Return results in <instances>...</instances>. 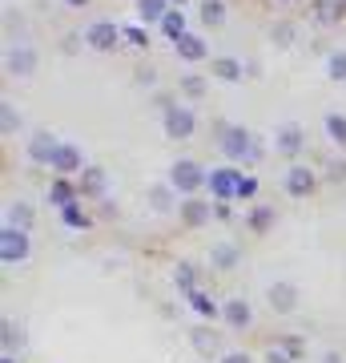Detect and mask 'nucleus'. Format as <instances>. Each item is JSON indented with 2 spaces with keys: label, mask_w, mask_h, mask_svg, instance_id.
I'll list each match as a JSON object with an SVG mask.
<instances>
[{
  "label": "nucleus",
  "mask_w": 346,
  "mask_h": 363,
  "mask_svg": "<svg viewBox=\"0 0 346 363\" xmlns=\"http://www.w3.org/2000/svg\"><path fill=\"white\" fill-rule=\"evenodd\" d=\"M169 9V0H137V25H161Z\"/></svg>",
  "instance_id": "24"
},
{
  "label": "nucleus",
  "mask_w": 346,
  "mask_h": 363,
  "mask_svg": "<svg viewBox=\"0 0 346 363\" xmlns=\"http://www.w3.org/2000/svg\"><path fill=\"white\" fill-rule=\"evenodd\" d=\"M238 262H242V247L238 242H214L209 247V267L214 271H233Z\"/></svg>",
  "instance_id": "18"
},
{
  "label": "nucleus",
  "mask_w": 346,
  "mask_h": 363,
  "mask_svg": "<svg viewBox=\"0 0 346 363\" xmlns=\"http://www.w3.org/2000/svg\"><path fill=\"white\" fill-rule=\"evenodd\" d=\"M322 130H326V138H330L338 150H346V113H326L322 117Z\"/></svg>",
  "instance_id": "28"
},
{
  "label": "nucleus",
  "mask_w": 346,
  "mask_h": 363,
  "mask_svg": "<svg viewBox=\"0 0 346 363\" xmlns=\"http://www.w3.org/2000/svg\"><path fill=\"white\" fill-rule=\"evenodd\" d=\"M334 4H346V0H334Z\"/></svg>",
  "instance_id": "46"
},
{
  "label": "nucleus",
  "mask_w": 346,
  "mask_h": 363,
  "mask_svg": "<svg viewBox=\"0 0 346 363\" xmlns=\"http://www.w3.org/2000/svg\"><path fill=\"white\" fill-rule=\"evenodd\" d=\"M205 178H209V169H202L193 157H178L173 166H169V186L178 190L181 198H197V190L205 186Z\"/></svg>",
  "instance_id": "2"
},
{
  "label": "nucleus",
  "mask_w": 346,
  "mask_h": 363,
  "mask_svg": "<svg viewBox=\"0 0 346 363\" xmlns=\"http://www.w3.org/2000/svg\"><path fill=\"white\" fill-rule=\"evenodd\" d=\"M190 343H193V351H197L202 359H209V355L221 359V351H226V347H221V335L214 331V327H205V323L190 327Z\"/></svg>",
  "instance_id": "14"
},
{
  "label": "nucleus",
  "mask_w": 346,
  "mask_h": 363,
  "mask_svg": "<svg viewBox=\"0 0 346 363\" xmlns=\"http://www.w3.org/2000/svg\"><path fill=\"white\" fill-rule=\"evenodd\" d=\"M274 343H282V347L290 351L298 363H302V351H306V347H302V339H298V335H282V339H274Z\"/></svg>",
  "instance_id": "39"
},
{
  "label": "nucleus",
  "mask_w": 346,
  "mask_h": 363,
  "mask_svg": "<svg viewBox=\"0 0 346 363\" xmlns=\"http://www.w3.org/2000/svg\"><path fill=\"white\" fill-rule=\"evenodd\" d=\"M173 286H178L185 298L197 291V271H193V262H178V267H173Z\"/></svg>",
  "instance_id": "27"
},
{
  "label": "nucleus",
  "mask_w": 346,
  "mask_h": 363,
  "mask_svg": "<svg viewBox=\"0 0 346 363\" xmlns=\"http://www.w3.org/2000/svg\"><path fill=\"white\" fill-rule=\"evenodd\" d=\"M266 363H298L290 351L282 347V343H270V351H266Z\"/></svg>",
  "instance_id": "38"
},
{
  "label": "nucleus",
  "mask_w": 346,
  "mask_h": 363,
  "mask_svg": "<svg viewBox=\"0 0 346 363\" xmlns=\"http://www.w3.org/2000/svg\"><path fill=\"white\" fill-rule=\"evenodd\" d=\"M270 40H274L278 49H286V45H294V25H290V21H278V25L270 28Z\"/></svg>",
  "instance_id": "34"
},
{
  "label": "nucleus",
  "mask_w": 346,
  "mask_h": 363,
  "mask_svg": "<svg viewBox=\"0 0 346 363\" xmlns=\"http://www.w3.org/2000/svg\"><path fill=\"white\" fill-rule=\"evenodd\" d=\"M61 222L69 226V230H89V226H93V218L85 214V210H81V202L64 206V210H61Z\"/></svg>",
  "instance_id": "31"
},
{
  "label": "nucleus",
  "mask_w": 346,
  "mask_h": 363,
  "mask_svg": "<svg viewBox=\"0 0 346 363\" xmlns=\"http://www.w3.org/2000/svg\"><path fill=\"white\" fill-rule=\"evenodd\" d=\"M221 323L230 327V331H250L254 327V307H250V298L233 295L221 303Z\"/></svg>",
  "instance_id": "13"
},
{
  "label": "nucleus",
  "mask_w": 346,
  "mask_h": 363,
  "mask_svg": "<svg viewBox=\"0 0 346 363\" xmlns=\"http://www.w3.org/2000/svg\"><path fill=\"white\" fill-rule=\"evenodd\" d=\"M77 190H81V198L105 202V194H109V174H105L101 166H93V162H89V169H85V174H81V182H77Z\"/></svg>",
  "instance_id": "16"
},
{
  "label": "nucleus",
  "mask_w": 346,
  "mask_h": 363,
  "mask_svg": "<svg viewBox=\"0 0 346 363\" xmlns=\"http://www.w3.org/2000/svg\"><path fill=\"white\" fill-rule=\"evenodd\" d=\"M125 40L137 45V49H145L149 45V33H145V25H125Z\"/></svg>",
  "instance_id": "36"
},
{
  "label": "nucleus",
  "mask_w": 346,
  "mask_h": 363,
  "mask_svg": "<svg viewBox=\"0 0 346 363\" xmlns=\"http://www.w3.org/2000/svg\"><path fill=\"white\" fill-rule=\"evenodd\" d=\"M33 218H37V210H33V202H25V198L8 202V210H4V226H8V230H25L28 234Z\"/></svg>",
  "instance_id": "17"
},
{
  "label": "nucleus",
  "mask_w": 346,
  "mask_h": 363,
  "mask_svg": "<svg viewBox=\"0 0 346 363\" xmlns=\"http://www.w3.org/2000/svg\"><path fill=\"white\" fill-rule=\"evenodd\" d=\"M0 363H16V359H13V355H0Z\"/></svg>",
  "instance_id": "44"
},
{
  "label": "nucleus",
  "mask_w": 346,
  "mask_h": 363,
  "mask_svg": "<svg viewBox=\"0 0 346 363\" xmlns=\"http://www.w3.org/2000/svg\"><path fill=\"white\" fill-rule=\"evenodd\" d=\"M149 206H154L157 214H173V210L181 206V198L169 182H157V186H149Z\"/></svg>",
  "instance_id": "22"
},
{
  "label": "nucleus",
  "mask_w": 346,
  "mask_h": 363,
  "mask_svg": "<svg viewBox=\"0 0 346 363\" xmlns=\"http://www.w3.org/2000/svg\"><path fill=\"white\" fill-rule=\"evenodd\" d=\"M302 145H306V130H302L298 121H282V125L274 130V154L298 157L302 154Z\"/></svg>",
  "instance_id": "12"
},
{
  "label": "nucleus",
  "mask_w": 346,
  "mask_h": 363,
  "mask_svg": "<svg viewBox=\"0 0 346 363\" xmlns=\"http://www.w3.org/2000/svg\"><path fill=\"white\" fill-rule=\"evenodd\" d=\"M178 218H181L185 230H202V226H209V218H214V202H205L202 194L197 198H181Z\"/></svg>",
  "instance_id": "11"
},
{
  "label": "nucleus",
  "mask_w": 346,
  "mask_h": 363,
  "mask_svg": "<svg viewBox=\"0 0 346 363\" xmlns=\"http://www.w3.org/2000/svg\"><path fill=\"white\" fill-rule=\"evenodd\" d=\"M4 73L16 81H25L37 73V49L33 45H8V52H4Z\"/></svg>",
  "instance_id": "9"
},
{
  "label": "nucleus",
  "mask_w": 346,
  "mask_h": 363,
  "mask_svg": "<svg viewBox=\"0 0 346 363\" xmlns=\"http://www.w3.org/2000/svg\"><path fill=\"white\" fill-rule=\"evenodd\" d=\"M21 347H25V335H21V327H16L13 315H4L0 319V355H21Z\"/></svg>",
  "instance_id": "20"
},
{
  "label": "nucleus",
  "mask_w": 346,
  "mask_h": 363,
  "mask_svg": "<svg viewBox=\"0 0 346 363\" xmlns=\"http://www.w3.org/2000/svg\"><path fill=\"white\" fill-rule=\"evenodd\" d=\"M81 40H85L93 52H113L117 45L125 40V28L113 25V21H93V25L81 33Z\"/></svg>",
  "instance_id": "4"
},
{
  "label": "nucleus",
  "mask_w": 346,
  "mask_h": 363,
  "mask_svg": "<svg viewBox=\"0 0 346 363\" xmlns=\"http://www.w3.org/2000/svg\"><path fill=\"white\" fill-rule=\"evenodd\" d=\"M254 194H258V178H254V174H246V178H242V190H238V198H246V202H250Z\"/></svg>",
  "instance_id": "41"
},
{
  "label": "nucleus",
  "mask_w": 346,
  "mask_h": 363,
  "mask_svg": "<svg viewBox=\"0 0 346 363\" xmlns=\"http://www.w3.org/2000/svg\"><path fill=\"white\" fill-rule=\"evenodd\" d=\"M57 133L52 130H37L33 133V138H28V162H33V166H49L52 162V154H57Z\"/></svg>",
  "instance_id": "15"
},
{
  "label": "nucleus",
  "mask_w": 346,
  "mask_h": 363,
  "mask_svg": "<svg viewBox=\"0 0 346 363\" xmlns=\"http://www.w3.org/2000/svg\"><path fill=\"white\" fill-rule=\"evenodd\" d=\"M242 178L246 174L238 166H218V169H209L205 190H209L214 202H230V198H238V190H242Z\"/></svg>",
  "instance_id": "3"
},
{
  "label": "nucleus",
  "mask_w": 346,
  "mask_h": 363,
  "mask_svg": "<svg viewBox=\"0 0 346 363\" xmlns=\"http://www.w3.org/2000/svg\"><path fill=\"white\" fill-rule=\"evenodd\" d=\"M161 130H166V138H173V142H190L193 130H197V113H193L190 105H173V109H166V117H161Z\"/></svg>",
  "instance_id": "6"
},
{
  "label": "nucleus",
  "mask_w": 346,
  "mask_h": 363,
  "mask_svg": "<svg viewBox=\"0 0 346 363\" xmlns=\"http://www.w3.org/2000/svg\"><path fill=\"white\" fill-rule=\"evenodd\" d=\"M73 202H81V190H77L69 178H57V182L49 186V206L64 210V206H73Z\"/></svg>",
  "instance_id": "23"
},
{
  "label": "nucleus",
  "mask_w": 346,
  "mask_h": 363,
  "mask_svg": "<svg viewBox=\"0 0 346 363\" xmlns=\"http://www.w3.org/2000/svg\"><path fill=\"white\" fill-rule=\"evenodd\" d=\"M282 190L290 198H310V194H318V174L306 166V162H294V166L286 169V178H282Z\"/></svg>",
  "instance_id": "7"
},
{
  "label": "nucleus",
  "mask_w": 346,
  "mask_h": 363,
  "mask_svg": "<svg viewBox=\"0 0 346 363\" xmlns=\"http://www.w3.org/2000/svg\"><path fill=\"white\" fill-rule=\"evenodd\" d=\"M318 363H346V359L338 355V351H322V355H318Z\"/></svg>",
  "instance_id": "42"
},
{
  "label": "nucleus",
  "mask_w": 346,
  "mask_h": 363,
  "mask_svg": "<svg viewBox=\"0 0 346 363\" xmlns=\"http://www.w3.org/2000/svg\"><path fill=\"white\" fill-rule=\"evenodd\" d=\"M218 363H254V355H250L246 347H226Z\"/></svg>",
  "instance_id": "37"
},
{
  "label": "nucleus",
  "mask_w": 346,
  "mask_h": 363,
  "mask_svg": "<svg viewBox=\"0 0 346 363\" xmlns=\"http://www.w3.org/2000/svg\"><path fill=\"white\" fill-rule=\"evenodd\" d=\"M209 77L226 81V85H238V81L246 77V65L238 57H214V61H209Z\"/></svg>",
  "instance_id": "19"
},
{
  "label": "nucleus",
  "mask_w": 346,
  "mask_h": 363,
  "mask_svg": "<svg viewBox=\"0 0 346 363\" xmlns=\"http://www.w3.org/2000/svg\"><path fill=\"white\" fill-rule=\"evenodd\" d=\"M185 303H190L193 311L202 315V319H221V303H214V298L205 295V291H193L190 298H185Z\"/></svg>",
  "instance_id": "29"
},
{
  "label": "nucleus",
  "mask_w": 346,
  "mask_h": 363,
  "mask_svg": "<svg viewBox=\"0 0 346 363\" xmlns=\"http://www.w3.org/2000/svg\"><path fill=\"white\" fill-rule=\"evenodd\" d=\"M173 52H178V61H185V65H197V61H205V40H202V33H185V37L173 45Z\"/></svg>",
  "instance_id": "21"
},
{
  "label": "nucleus",
  "mask_w": 346,
  "mask_h": 363,
  "mask_svg": "<svg viewBox=\"0 0 346 363\" xmlns=\"http://www.w3.org/2000/svg\"><path fill=\"white\" fill-rule=\"evenodd\" d=\"M274 218H278V214H274V206H254L250 214H246V226H250L254 234H266L270 226H274Z\"/></svg>",
  "instance_id": "30"
},
{
  "label": "nucleus",
  "mask_w": 346,
  "mask_h": 363,
  "mask_svg": "<svg viewBox=\"0 0 346 363\" xmlns=\"http://www.w3.org/2000/svg\"><path fill=\"white\" fill-rule=\"evenodd\" d=\"M266 303H270V311H274V315H294V311H298V303H302V295H298V286H294V283L278 279V283H270V286H266Z\"/></svg>",
  "instance_id": "10"
},
{
  "label": "nucleus",
  "mask_w": 346,
  "mask_h": 363,
  "mask_svg": "<svg viewBox=\"0 0 346 363\" xmlns=\"http://www.w3.org/2000/svg\"><path fill=\"white\" fill-rule=\"evenodd\" d=\"M169 4H173V9H181V4H185V0H169Z\"/></svg>",
  "instance_id": "45"
},
{
  "label": "nucleus",
  "mask_w": 346,
  "mask_h": 363,
  "mask_svg": "<svg viewBox=\"0 0 346 363\" xmlns=\"http://www.w3.org/2000/svg\"><path fill=\"white\" fill-rule=\"evenodd\" d=\"M326 77H330V81H346V49H338V52L326 57Z\"/></svg>",
  "instance_id": "33"
},
{
  "label": "nucleus",
  "mask_w": 346,
  "mask_h": 363,
  "mask_svg": "<svg viewBox=\"0 0 346 363\" xmlns=\"http://www.w3.org/2000/svg\"><path fill=\"white\" fill-rule=\"evenodd\" d=\"M21 125H25V121H21V113L4 101V105H0V133H4V138H13V133H21Z\"/></svg>",
  "instance_id": "32"
},
{
  "label": "nucleus",
  "mask_w": 346,
  "mask_h": 363,
  "mask_svg": "<svg viewBox=\"0 0 346 363\" xmlns=\"http://www.w3.org/2000/svg\"><path fill=\"white\" fill-rule=\"evenodd\" d=\"M49 169H57V178H73V174H85L89 162H85V150L73 142H61L57 145V154H52Z\"/></svg>",
  "instance_id": "8"
},
{
  "label": "nucleus",
  "mask_w": 346,
  "mask_h": 363,
  "mask_svg": "<svg viewBox=\"0 0 346 363\" xmlns=\"http://www.w3.org/2000/svg\"><path fill=\"white\" fill-rule=\"evenodd\" d=\"M218 150L230 162H242V166H258V157H262V145L254 142V133L238 125V121H221L218 125Z\"/></svg>",
  "instance_id": "1"
},
{
  "label": "nucleus",
  "mask_w": 346,
  "mask_h": 363,
  "mask_svg": "<svg viewBox=\"0 0 346 363\" xmlns=\"http://www.w3.org/2000/svg\"><path fill=\"white\" fill-rule=\"evenodd\" d=\"M197 16H202V25H205V28H221L230 13H226V0H202Z\"/></svg>",
  "instance_id": "26"
},
{
  "label": "nucleus",
  "mask_w": 346,
  "mask_h": 363,
  "mask_svg": "<svg viewBox=\"0 0 346 363\" xmlns=\"http://www.w3.org/2000/svg\"><path fill=\"white\" fill-rule=\"evenodd\" d=\"M181 93L197 101V97L205 93V77H197V73H185V77H181Z\"/></svg>",
  "instance_id": "35"
},
{
  "label": "nucleus",
  "mask_w": 346,
  "mask_h": 363,
  "mask_svg": "<svg viewBox=\"0 0 346 363\" xmlns=\"http://www.w3.org/2000/svg\"><path fill=\"white\" fill-rule=\"evenodd\" d=\"M326 178H334V182H346V157H334L330 166H326Z\"/></svg>",
  "instance_id": "40"
},
{
  "label": "nucleus",
  "mask_w": 346,
  "mask_h": 363,
  "mask_svg": "<svg viewBox=\"0 0 346 363\" xmlns=\"http://www.w3.org/2000/svg\"><path fill=\"white\" fill-rule=\"evenodd\" d=\"M157 28H161V33L169 37V45H178V40L185 37V33H190V21H185V13H181V9H169L166 21H161Z\"/></svg>",
  "instance_id": "25"
},
{
  "label": "nucleus",
  "mask_w": 346,
  "mask_h": 363,
  "mask_svg": "<svg viewBox=\"0 0 346 363\" xmlns=\"http://www.w3.org/2000/svg\"><path fill=\"white\" fill-rule=\"evenodd\" d=\"M64 4H69V9H85V4H89V0H64Z\"/></svg>",
  "instance_id": "43"
},
{
  "label": "nucleus",
  "mask_w": 346,
  "mask_h": 363,
  "mask_svg": "<svg viewBox=\"0 0 346 363\" xmlns=\"http://www.w3.org/2000/svg\"><path fill=\"white\" fill-rule=\"evenodd\" d=\"M282 4H290V0H282Z\"/></svg>",
  "instance_id": "47"
},
{
  "label": "nucleus",
  "mask_w": 346,
  "mask_h": 363,
  "mask_svg": "<svg viewBox=\"0 0 346 363\" xmlns=\"http://www.w3.org/2000/svg\"><path fill=\"white\" fill-rule=\"evenodd\" d=\"M33 259V242H28L25 230H0V262L4 267H21V262Z\"/></svg>",
  "instance_id": "5"
}]
</instances>
